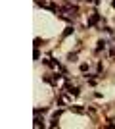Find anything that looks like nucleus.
Listing matches in <instances>:
<instances>
[{
	"instance_id": "1",
	"label": "nucleus",
	"mask_w": 115,
	"mask_h": 129,
	"mask_svg": "<svg viewBox=\"0 0 115 129\" xmlns=\"http://www.w3.org/2000/svg\"><path fill=\"white\" fill-rule=\"evenodd\" d=\"M98 19H100V16H98V14H94V16L90 17V19H88V25H94V23L98 21Z\"/></svg>"
}]
</instances>
